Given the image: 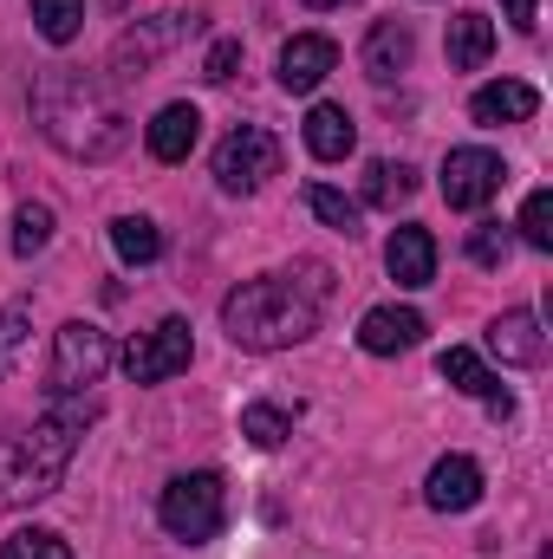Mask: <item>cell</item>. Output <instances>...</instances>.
Here are the masks:
<instances>
[{
  "instance_id": "obj_14",
  "label": "cell",
  "mask_w": 553,
  "mask_h": 559,
  "mask_svg": "<svg viewBox=\"0 0 553 559\" xmlns=\"http://www.w3.org/2000/svg\"><path fill=\"white\" fill-rule=\"evenodd\" d=\"M202 143V111L196 105H163L150 124H143V150L156 156V163H189V150Z\"/></svg>"
},
{
  "instance_id": "obj_26",
  "label": "cell",
  "mask_w": 553,
  "mask_h": 559,
  "mask_svg": "<svg viewBox=\"0 0 553 559\" xmlns=\"http://www.w3.org/2000/svg\"><path fill=\"white\" fill-rule=\"evenodd\" d=\"M242 436H248L255 449H280V442L293 436V417H286L280 404H248V411H242Z\"/></svg>"
},
{
  "instance_id": "obj_5",
  "label": "cell",
  "mask_w": 553,
  "mask_h": 559,
  "mask_svg": "<svg viewBox=\"0 0 553 559\" xmlns=\"http://www.w3.org/2000/svg\"><path fill=\"white\" fill-rule=\"evenodd\" d=\"M105 371H111V332L92 319H66L52 332V365H46L52 397H85Z\"/></svg>"
},
{
  "instance_id": "obj_18",
  "label": "cell",
  "mask_w": 553,
  "mask_h": 559,
  "mask_svg": "<svg viewBox=\"0 0 553 559\" xmlns=\"http://www.w3.org/2000/svg\"><path fill=\"white\" fill-rule=\"evenodd\" d=\"M306 150H313L319 163H345V156L358 150L352 111H345V105H313V111H306Z\"/></svg>"
},
{
  "instance_id": "obj_31",
  "label": "cell",
  "mask_w": 553,
  "mask_h": 559,
  "mask_svg": "<svg viewBox=\"0 0 553 559\" xmlns=\"http://www.w3.org/2000/svg\"><path fill=\"white\" fill-rule=\"evenodd\" d=\"M26 325H33V312H26V306H0V371H7V358L26 345Z\"/></svg>"
},
{
  "instance_id": "obj_4",
  "label": "cell",
  "mask_w": 553,
  "mask_h": 559,
  "mask_svg": "<svg viewBox=\"0 0 553 559\" xmlns=\"http://www.w3.org/2000/svg\"><path fill=\"white\" fill-rule=\"evenodd\" d=\"M222 514H228V495H222V475H215V468H189V475H176V481L163 488V501H156L163 534L183 540V547L215 540V534H222Z\"/></svg>"
},
{
  "instance_id": "obj_8",
  "label": "cell",
  "mask_w": 553,
  "mask_h": 559,
  "mask_svg": "<svg viewBox=\"0 0 553 559\" xmlns=\"http://www.w3.org/2000/svg\"><path fill=\"white\" fill-rule=\"evenodd\" d=\"M502 156L495 150H482V143H462V150H449L443 156V202L449 209H462V215H475V209H489L495 202V189H502Z\"/></svg>"
},
{
  "instance_id": "obj_32",
  "label": "cell",
  "mask_w": 553,
  "mask_h": 559,
  "mask_svg": "<svg viewBox=\"0 0 553 559\" xmlns=\"http://www.w3.org/2000/svg\"><path fill=\"white\" fill-rule=\"evenodd\" d=\"M534 7H541V0H502V13H508L521 33H534Z\"/></svg>"
},
{
  "instance_id": "obj_11",
  "label": "cell",
  "mask_w": 553,
  "mask_h": 559,
  "mask_svg": "<svg viewBox=\"0 0 553 559\" xmlns=\"http://www.w3.org/2000/svg\"><path fill=\"white\" fill-rule=\"evenodd\" d=\"M423 501L436 514H469L482 501V462L475 455H443L430 475H423Z\"/></svg>"
},
{
  "instance_id": "obj_17",
  "label": "cell",
  "mask_w": 553,
  "mask_h": 559,
  "mask_svg": "<svg viewBox=\"0 0 553 559\" xmlns=\"http://www.w3.org/2000/svg\"><path fill=\"white\" fill-rule=\"evenodd\" d=\"M489 352H495L502 365H541V358H548V332H541V319H534L528 306H515V312H502V319L489 325Z\"/></svg>"
},
{
  "instance_id": "obj_23",
  "label": "cell",
  "mask_w": 553,
  "mask_h": 559,
  "mask_svg": "<svg viewBox=\"0 0 553 559\" xmlns=\"http://www.w3.org/2000/svg\"><path fill=\"white\" fill-rule=\"evenodd\" d=\"M411 195H416L411 163H372V176H365V202H372V209H398V202H411Z\"/></svg>"
},
{
  "instance_id": "obj_28",
  "label": "cell",
  "mask_w": 553,
  "mask_h": 559,
  "mask_svg": "<svg viewBox=\"0 0 553 559\" xmlns=\"http://www.w3.org/2000/svg\"><path fill=\"white\" fill-rule=\"evenodd\" d=\"M521 241H528L534 254L553 248V189H534V195H528V209H521Z\"/></svg>"
},
{
  "instance_id": "obj_3",
  "label": "cell",
  "mask_w": 553,
  "mask_h": 559,
  "mask_svg": "<svg viewBox=\"0 0 553 559\" xmlns=\"http://www.w3.org/2000/svg\"><path fill=\"white\" fill-rule=\"evenodd\" d=\"M33 118L66 156H85V163L111 156L125 143V111H118L111 85L92 72H46L33 92Z\"/></svg>"
},
{
  "instance_id": "obj_22",
  "label": "cell",
  "mask_w": 553,
  "mask_h": 559,
  "mask_svg": "<svg viewBox=\"0 0 553 559\" xmlns=\"http://www.w3.org/2000/svg\"><path fill=\"white\" fill-rule=\"evenodd\" d=\"M26 7H33V26L46 46H72L85 26V0H26Z\"/></svg>"
},
{
  "instance_id": "obj_30",
  "label": "cell",
  "mask_w": 553,
  "mask_h": 559,
  "mask_svg": "<svg viewBox=\"0 0 553 559\" xmlns=\"http://www.w3.org/2000/svg\"><path fill=\"white\" fill-rule=\"evenodd\" d=\"M235 66H242V39H215L209 59H202V79H209V85H228Z\"/></svg>"
},
{
  "instance_id": "obj_6",
  "label": "cell",
  "mask_w": 553,
  "mask_h": 559,
  "mask_svg": "<svg viewBox=\"0 0 553 559\" xmlns=\"http://www.w3.org/2000/svg\"><path fill=\"white\" fill-rule=\"evenodd\" d=\"M268 176H280L274 131L235 124L228 138L215 143V182H222V195H255V189H268Z\"/></svg>"
},
{
  "instance_id": "obj_15",
  "label": "cell",
  "mask_w": 553,
  "mask_h": 559,
  "mask_svg": "<svg viewBox=\"0 0 553 559\" xmlns=\"http://www.w3.org/2000/svg\"><path fill=\"white\" fill-rule=\"evenodd\" d=\"M416 338H423V312L416 306H372L358 319V345L372 358H398V352H411Z\"/></svg>"
},
{
  "instance_id": "obj_33",
  "label": "cell",
  "mask_w": 553,
  "mask_h": 559,
  "mask_svg": "<svg viewBox=\"0 0 553 559\" xmlns=\"http://www.w3.org/2000/svg\"><path fill=\"white\" fill-rule=\"evenodd\" d=\"M306 7H339V0H306Z\"/></svg>"
},
{
  "instance_id": "obj_13",
  "label": "cell",
  "mask_w": 553,
  "mask_h": 559,
  "mask_svg": "<svg viewBox=\"0 0 553 559\" xmlns=\"http://www.w3.org/2000/svg\"><path fill=\"white\" fill-rule=\"evenodd\" d=\"M436 371H443V384H449V391H462V397L489 404L495 417H508V411H515V404H508V391H502V378H495V371H489L469 345H449V352L436 358Z\"/></svg>"
},
{
  "instance_id": "obj_12",
  "label": "cell",
  "mask_w": 553,
  "mask_h": 559,
  "mask_svg": "<svg viewBox=\"0 0 553 559\" xmlns=\"http://www.w3.org/2000/svg\"><path fill=\"white\" fill-rule=\"evenodd\" d=\"M385 274L398 280L404 293L430 286V280H436V235H430V228H416V222L391 228V241H385Z\"/></svg>"
},
{
  "instance_id": "obj_25",
  "label": "cell",
  "mask_w": 553,
  "mask_h": 559,
  "mask_svg": "<svg viewBox=\"0 0 553 559\" xmlns=\"http://www.w3.org/2000/svg\"><path fill=\"white\" fill-rule=\"evenodd\" d=\"M306 209H313L332 235H358V202H352V195H339L332 182H306Z\"/></svg>"
},
{
  "instance_id": "obj_29",
  "label": "cell",
  "mask_w": 553,
  "mask_h": 559,
  "mask_svg": "<svg viewBox=\"0 0 553 559\" xmlns=\"http://www.w3.org/2000/svg\"><path fill=\"white\" fill-rule=\"evenodd\" d=\"M508 248H515V235H508L502 222H475V228H469V261H475V267H502Z\"/></svg>"
},
{
  "instance_id": "obj_2",
  "label": "cell",
  "mask_w": 553,
  "mask_h": 559,
  "mask_svg": "<svg viewBox=\"0 0 553 559\" xmlns=\"http://www.w3.org/2000/svg\"><path fill=\"white\" fill-rule=\"evenodd\" d=\"M319 299H326V286H306L293 274L242 280L222 299V332L242 352H286V345L319 332Z\"/></svg>"
},
{
  "instance_id": "obj_19",
  "label": "cell",
  "mask_w": 553,
  "mask_h": 559,
  "mask_svg": "<svg viewBox=\"0 0 553 559\" xmlns=\"http://www.w3.org/2000/svg\"><path fill=\"white\" fill-rule=\"evenodd\" d=\"M495 52V20L489 13H456L449 20V66L456 72H482Z\"/></svg>"
},
{
  "instance_id": "obj_1",
  "label": "cell",
  "mask_w": 553,
  "mask_h": 559,
  "mask_svg": "<svg viewBox=\"0 0 553 559\" xmlns=\"http://www.w3.org/2000/svg\"><path fill=\"white\" fill-rule=\"evenodd\" d=\"M92 417H98V397L92 391L85 397H52V411L33 423V429H20V436L0 442V514L7 508H26V501H46L66 481L72 449H79V436H85Z\"/></svg>"
},
{
  "instance_id": "obj_7",
  "label": "cell",
  "mask_w": 553,
  "mask_h": 559,
  "mask_svg": "<svg viewBox=\"0 0 553 559\" xmlns=\"http://www.w3.org/2000/svg\"><path fill=\"white\" fill-rule=\"evenodd\" d=\"M189 358H196L189 319H156L150 332H138V338L125 345V378H131V384H169L176 371H189Z\"/></svg>"
},
{
  "instance_id": "obj_9",
  "label": "cell",
  "mask_w": 553,
  "mask_h": 559,
  "mask_svg": "<svg viewBox=\"0 0 553 559\" xmlns=\"http://www.w3.org/2000/svg\"><path fill=\"white\" fill-rule=\"evenodd\" d=\"M196 33V13H156V20H138L118 46H111V66L118 72H150L176 39H189Z\"/></svg>"
},
{
  "instance_id": "obj_24",
  "label": "cell",
  "mask_w": 553,
  "mask_h": 559,
  "mask_svg": "<svg viewBox=\"0 0 553 559\" xmlns=\"http://www.w3.org/2000/svg\"><path fill=\"white\" fill-rule=\"evenodd\" d=\"M46 248H52V209H46V202H20V209H13V254L33 261V254H46Z\"/></svg>"
},
{
  "instance_id": "obj_21",
  "label": "cell",
  "mask_w": 553,
  "mask_h": 559,
  "mask_svg": "<svg viewBox=\"0 0 553 559\" xmlns=\"http://www.w3.org/2000/svg\"><path fill=\"white\" fill-rule=\"evenodd\" d=\"M111 248H118L125 267H150V261H163V228L150 215H118L111 222Z\"/></svg>"
},
{
  "instance_id": "obj_27",
  "label": "cell",
  "mask_w": 553,
  "mask_h": 559,
  "mask_svg": "<svg viewBox=\"0 0 553 559\" xmlns=\"http://www.w3.org/2000/svg\"><path fill=\"white\" fill-rule=\"evenodd\" d=\"M0 559H72V547L52 527H20V534L0 540Z\"/></svg>"
},
{
  "instance_id": "obj_16",
  "label": "cell",
  "mask_w": 553,
  "mask_h": 559,
  "mask_svg": "<svg viewBox=\"0 0 553 559\" xmlns=\"http://www.w3.org/2000/svg\"><path fill=\"white\" fill-rule=\"evenodd\" d=\"M534 111H541V92L528 79H495V85H482L469 98V118L475 124H528Z\"/></svg>"
},
{
  "instance_id": "obj_20",
  "label": "cell",
  "mask_w": 553,
  "mask_h": 559,
  "mask_svg": "<svg viewBox=\"0 0 553 559\" xmlns=\"http://www.w3.org/2000/svg\"><path fill=\"white\" fill-rule=\"evenodd\" d=\"M411 52H416L411 26H404V20H378L372 39H365V72H372V79H398V72L411 66Z\"/></svg>"
},
{
  "instance_id": "obj_10",
  "label": "cell",
  "mask_w": 553,
  "mask_h": 559,
  "mask_svg": "<svg viewBox=\"0 0 553 559\" xmlns=\"http://www.w3.org/2000/svg\"><path fill=\"white\" fill-rule=\"evenodd\" d=\"M332 72H339V46H332L326 33H293L274 59V79L286 92H319Z\"/></svg>"
}]
</instances>
